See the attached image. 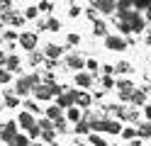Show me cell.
<instances>
[{
  "label": "cell",
  "instance_id": "cell-1",
  "mask_svg": "<svg viewBox=\"0 0 151 146\" xmlns=\"http://www.w3.org/2000/svg\"><path fill=\"white\" fill-rule=\"evenodd\" d=\"M117 19H119V22H127L132 32H144V29H146V22H144V17H141V15L137 12V10H129V12H122V15L117 17Z\"/></svg>",
  "mask_w": 151,
  "mask_h": 146
},
{
  "label": "cell",
  "instance_id": "cell-2",
  "mask_svg": "<svg viewBox=\"0 0 151 146\" xmlns=\"http://www.w3.org/2000/svg\"><path fill=\"white\" fill-rule=\"evenodd\" d=\"M39 83H42L39 73H29V76H22L20 81L15 83V90H17V95H27V93H32Z\"/></svg>",
  "mask_w": 151,
  "mask_h": 146
},
{
  "label": "cell",
  "instance_id": "cell-3",
  "mask_svg": "<svg viewBox=\"0 0 151 146\" xmlns=\"http://www.w3.org/2000/svg\"><path fill=\"white\" fill-rule=\"evenodd\" d=\"M17 134H20L17 132V122H5L3 129H0V139H3V144H12Z\"/></svg>",
  "mask_w": 151,
  "mask_h": 146
},
{
  "label": "cell",
  "instance_id": "cell-4",
  "mask_svg": "<svg viewBox=\"0 0 151 146\" xmlns=\"http://www.w3.org/2000/svg\"><path fill=\"white\" fill-rule=\"evenodd\" d=\"M105 46L110 51H122V49H127V39L119 34H110V37H105Z\"/></svg>",
  "mask_w": 151,
  "mask_h": 146
},
{
  "label": "cell",
  "instance_id": "cell-5",
  "mask_svg": "<svg viewBox=\"0 0 151 146\" xmlns=\"http://www.w3.org/2000/svg\"><path fill=\"white\" fill-rule=\"evenodd\" d=\"M76 95H78V90H63L59 97H56V105L61 107H76Z\"/></svg>",
  "mask_w": 151,
  "mask_h": 146
},
{
  "label": "cell",
  "instance_id": "cell-6",
  "mask_svg": "<svg viewBox=\"0 0 151 146\" xmlns=\"http://www.w3.org/2000/svg\"><path fill=\"white\" fill-rule=\"evenodd\" d=\"M115 88L119 90V100H127V102H129L132 93H134V83H132V81H124V78H122V81H117V83H115Z\"/></svg>",
  "mask_w": 151,
  "mask_h": 146
},
{
  "label": "cell",
  "instance_id": "cell-7",
  "mask_svg": "<svg viewBox=\"0 0 151 146\" xmlns=\"http://www.w3.org/2000/svg\"><path fill=\"white\" fill-rule=\"evenodd\" d=\"M17 42H20V46L24 49V51H34V46H37V34H32V32H22L20 37H17Z\"/></svg>",
  "mask_w": 151,
  "mask_h": 146
},
{
  "label": "cell",
  "instance_id": "cell-8",
  "mask_svg": "<svg viewBox=\"0 0 151 146\" xmlns=\"http://www.w3.org/2000/svg\"><path fill=\"white\" fill-rule=\"evenodd\" d=\"M83 66H86V61H83L81 54H68V56H66V68H71V71H78V73H81Z\"/></svg>",
  "mask_w": 151,
  "mask_h": 146
},
{
  "label": "cell",
  "instance_id": "cell-9",
  "mask_svg": "<svg viewBox=\"0 0 151 146\" xmlns=\"http://www.w3.org/2000/svg\"><path fill=\"white\" fill-rule=\"evenodd\" d=\"M32 93L37 95V100H49V97H54L51 95V83H39Z\"/></svg>",
  "mask_w": 151,
  "mask_h": 146
},
{
  "label": "cell",
  "instance_id": "cell-10",
  "mask_svg": "<svg viewBox=\"0 0 151 146\" xmlns=\"http://www.w3.org/2000/svg\"><path fill=\"white\" fill-rule=\"evenodd\" d=\"M93 10H95V12H102V15H112V12H115V3L100 0V3H93Z\"/></svg>",
  "mask_w": 151,
  "mask_h": 146
},
{
  "label": "cell",
  "instance_id": "cell-11",
  "mask_svg": "<svg viewBox=\"0 0 151 146\" xmlns=\"http://www.w3.org/2000/svg\"><path fill=\"white\" fill-rule=\"evenodd\" d=\"M61 51H63V49H61L59 44H46V46H44V56L49 58V61H56V58L61 56Z\"/></svg>",
  "mask_w": 151,
  "mask_h": 146
},
{
  "label": "cell",
  "instance_id": "cell-12",
  "mask_svg": "<svg viewBox=\"0 0 151 146\" xmlns=\"http://www.w3.org/2000/svg\"><path fill=\"white\" fill-rule=\"evenodd\" d=\"M17 124H20L22 129H32L37 122H34V117H32L29 112H20V117H17Z\"/></svg>",
  "mask_w": 151,
  "mask_h": 146
},
{
  "label": "cell",
  "instance_id": "cell-13",
  "mask_svg": "<svg viewBox=\"0 0 151 146\" xmlns=\"http://www.w3.org/2000/svg\"><path fill=\"white\" fill-rule=\"evenodd\" d=\"M61 117H63V112H61L59 105H49L46 107V119L49 122H56V119H61Z\"/></svg>",
  "mask_w": 151,
  "mask_h": 146
},
{
  "label": "cell",
  "instance_id": "cell-14",
  "mask_svg": "<svg viewBox=\"0 0 151 146\" xmlns=\"http://www.w3.org/2000/svg\"><path fill=\"white\" fill-rule=\"evenodd\" d=\"M93 83V76L86 73V71H81V73H76V85H81V88H90Z\"/></svg>",
  "mask_w": 151,
  "mask_h": 146
},
{
  "label": "cell",
  "instance_id": "cell-15",
  "mask_svg": "<svg viewBox=\"0 0 151 146\" xmlns=\"http://www.w3.org/2000/svg\"><path fill=\"white\" fill-rule=\"evenodd\" d=\"M90 102H93V97L88 93H81L78 90V95H76V107H90Z\"/></svg>",
  "mask_w": 151,
  "mask_h": 146
},
{
  "label": "cell",
  "instance_id": "cell-16",
  "mask_svg": "<svg viewBox=\"0 0 151 146\" xmlns=\"http://www.w3.org/2000/svg\"><path fill=\"white\" fill-rule=\"evenodd\" d=\"M5 71L10 73V71H20V66H22V61H20V56H7V61H5Z\"/></svg>",
  "mask_w": 151,
  "mask_h": 146
},
{
  "label": "cell",
  "instance_id": "cell-17",
  "mask_svg": "<svg viewBox=\"0 0 151 146\" xmlns=\"http://www.w3.org/2000/svg\"><path fill=\"white\" fill-rule=\"evenodd\" d=\"M144 100H146V93H144V90H137V88H134V93H132L129 102H134V105H144Z\"/></svg>",
  "mask_w": 151,
  "mask_h": 146
},
{
  "label": "cell",
  "instance_id": "cell-18",
  "mask_svg": "<svg viewBox=\"0 0 151 146\" xmlns=\"http://www.w3.org/2000/svg\"><path fill=\"white\" fill-rule=\"evenodd\" d=\"M137 134H139V139H149V136H151V124H139L137 127Z\"/></svg>",
  "mask_w": 151,
  "mask_h": 146
},
{
  "label": "cell",
  "instance_id": "cell-19",
  "mask_svg": "<svg viewBox=\"0 0 151 146\" xmlns=\"http://www.w3.org/2000/svg\"><path fill=\"white\" fill-rule=\"evenodd\" d=\"M88 141H90V146H110V144L102 139V136H98V134H90V136H88Z\"/></svg>",
  "mask_w": 151,
  "mask_h": 146
},
{
  "label": "cell",
  "instance_id": "cell-20",
  "mask_svg": "<svg viewBox=\"0 0 151 146\" xmlns=\"http://www.w3.org/2000/svg\"><path fill=\"white\" fill-rule=\"evenodd\" d=\"M17 105H20V97H15V95H10V93H7V95H5V107H10V110H15Z\"/></svg>",
  "mask_w": 151,
  "mask_h": 146
},
{
  "label": "cell",
  "instance_id": "cell-21",
  "mask_svg": "<svg viewBox=\"0 0 151 146\" xmlns=\"http://www.w3.org/2000/svg\"><path fill=\"white\" fill-rule=\"evenodd\" d=\"M66 117H68L71 122L78 124V122H81V110H78V107H68V114H66Z\"/></svg>",
  "mask_w": 151,
  "mask_h": 146
},
{
  "label": "cell",
  "instance_id": "cell-22",
  "mask_svg": "<svg viewBox=\"0 0 151 146\" xmlns=\"http://www.w3.org/2000/svg\"><path fill=\"white\" fill-rule=\"evenodd\" d=\"M44 29H51V32H59V29H61V22H59L56 17H51L49 22H44Z\"/></svg>",
  "mask_w": 151,
  "mask_h": 146
},
{
  "label": "cell",
  "instance_id": "cell-23",
  "mask_svg": "<svg viewBox=\"0 0 151 146\" xmlns=\"http://www.w3.org/2000/svg\"><path fill=\"white\" fill-rule=\"evenodd\" d=\"M115 71L117 73H129L132 71V63L129 61H119V63H115Z\"/></svg>",
  "mask_w": 151,
  "mask_h": 146
},
{
  "label": "cell",
  "instance_id": "cell-24",
  "mask_svg": "<svg viewBox=\"0 0 151 146\" xmlns=\"http://www.w3.org/2000/svg\"><path fill=\"white\" fill-rule=\"evenodd\" d=\"M12 144H15V146H32V144H29V136H24V134H17Z\"/></svg>",
  "mask_w": 151,
  "mask_h": 146
},
{
  "label": "cell",
  "instance_id": "cell-25",
  "mask_svg": "<svg viewBox=\"0 0 151 146\" xmlns=\"http://www.w3.org/2000/svg\"><path fill=\"white\" fill-rule=\"evenodd\" d=\"M122 136H124V139H134V136H137V129H134V127H122Z\"/></svg>",
  "mask_w": 151,
  "mask_h": 146
},
{
  "label": "cell",
  "instance_id": "cell-26",
  "mask_svg": "<svg viewBox=\"0 0 151 146\" xmlns=\"http://www.w3.org/2000/svg\"><path fill=\"white\" fill-rule=\"evenodd\" d=\"M22 105H24V112H29V114H32V112H39V105H37L34 100H27V102H22Z\"/></svg>",
  "mask_w": 151,
  "mask_h": 146
},
{
  "label": "cell",
  "instance_id": "cell-27",
  "mask_svg": "<svg viewBox=\"0 0 151 146\" xmlns=\"http://www.w3.org/2000/svg\"><path fill=\"white\" fill-rule=\"evenodd\" d=\"M39 136H42L44 141H49V144H51V141H54V136H56V129H44Z\"/></svg>",
  "mask_w": 151,
  "mask_h": 146
},
{
  "label": "cell",
  "instance_id": "cell-28",
  "mask_svg": "<svg viewBox=\"0 0 151 146\" xmlns=\"http://www.w3.org/2000/svg\"><path fill=\"white\" fill-rule=\"evenodd\" d=\"M90 132V127H88V122H78V124H76V134H88Z\"/></svg>",
  "mask_w": 151,
  "mask_h": 146
},
{
  "label": "cell",
  "instance_id": "cell-29",
  "mask_svg": "<svg viewBox=\"0 0 151 146\" xmlns=\"http://www.w3.org/2000/svg\"><path fill=\"white\" fill-rule=\"evenodd\" d=\"M93 32H95L98 37H100V34L105 37V34H107V27H105V22H95V27H93Z\"/></svg>",
  "mask_w": 151,
  "mask_h": 146
},
{
  "label": "cell",
  "instance_id": "cell-30",
  "mask_svg": "<svg viewBox=\"0 0 151 146\" xmlns=\"http://www.w3.org/2000/svg\"><path fill=\"white\" fill-rule=\"evenodd\" d=\"M100 85H102V88H105V90H107V88H115V81H112L110 76H102V81H100Z\"/></svg>",
  "mask_w": 151,
  "mask_h": 146
},
{
  "label": "cell",
  "instance_id": "cell-31",
  "mask_svg": "<svg viewBox=\"0 0 151 146\" xmlns=\"http://www.w3.org/2000/svg\"><path fill=\"white\" fill-rule=\"evenodd\" d=\"M37 15H39V10H37V5H29V7L24 10V17H29V19H32V17H37Z\"/></svg>",
  "mask_w": 151,
  "mask_h": 146
},
{
  "label": "cell",
  "instance_id": "cell-32",
  "mask_svg": "<svg viewBox=\"0 0 151 146\" xmlns=\"http://www.w3.org/2000/svg\"><path fill=\"white\" fill-rule=\"evenodd\" d=\"M117 27H119V37H124V34H129V32H132L129 24H127V22H119V19H117Z\"/></svg>",
  "mask_w": 151,
  "mask_h": 146
},
{
  "label": "cell",
  "instance_id": "cell-33",
  "mask_svg": "<svg viewBox=\"0 0 151 146\" xmlns=\"http://www.w3.org/2000/svg\"><path fill=\"white\" fill-rule=\"evenodd\" d=\"M27 134H29V139H37V136L42 134V129H39V124H34L32 129H27Z\"/></svg>",
  "mask_w": 151,
  "mask_h": 146
},
{
  "label": "cell",
  "instance_id": "cell-34",
  "mask_svg": "<svg viewBox=\"0 0 151 146\" xmlns=\"http://www.w3.org/2000/svg\"><path fill=\"white\" fill-rule=\"evenodd\" d=\"M66 42H68L71 46H78V44H81V34H68V39H66Z\"/></svg>",
  "mask_w": 151,
  "mask_h": 146
},
{
  "label": "cell",
  "instance_id": "cell-35",
  "mask_svg": "<svg viewBox=\"0 0 151 146\" xmlns=\"http://www.w3.org/2000/svg\"><path fill=\"white\" fill-rule=\"evenodd\" d=\"M54 129H56V132H66V119H63V117L54 122Z\"/></svg>",
  "mask_w": 151,
  "mask_h": 146
},
{
  "label": "cell",
  "instance_id": "cell-36",
  "mask_svg": "<svg viewBox=\"0 0 151 146\" xmlns=\"http://www.w3.org/2000/svg\"><path fill=\"white\" fill-rule=\"evenodd\" d=\"M5 83H10V73L5 68H0V85H5Z\"/></svg>",
  "mask_w": 151,
  "mask_h": 146
},
{
  "label": "cell",
  "instance_id": "cell-37",
  "mask_svg": "<svg viewBox=\"0 0 151 146\" xmlns=\"http://www.w3.org/2000/svg\"><path fill=\"white\" fill-rule=\"evenodd\" d=\"M86 66H88V71H93V73H95L98 68H100V66H98V61H95V58H90V61H86Z\"/></svg>",
  "mask_w": 151,
  "mask_h": 146
},
{
  "label": "cell",
  "instance_id": "cell-38",
  "mask_svg": "<svg viewBox=\"0 0 151 146\" xmlns=\"http://www.w3.org/2000/svg\"><path fill=\"white\" fill-rule=\"evenodd\" d=\"M37 10H42V12H49V10H54V5H51V3H39V5H37Z\"/></svg>",
  "mask_w": 151,
  "mask_h": 146
},
{
  "label": "cell",
  "instance_id": "cell-39",
  "mask_svg": "<svg viewBox=\"0 0 151 146\" xmlns=\"http://www.w3.org/2000/svg\"><path fill=\"white\" fill-rule=\"evenodd\" d=\"M3 39H5V42H12V39H17V34L12 32V29H7V32L3 34Z\"/></svg>",
  "mask_w": 151,
  "mask_h": 146
},
{
  "label": "cell",
  "instance_id": "cell-40",
  "mask_svg": "<svg viewBox=\"0 0 151 146\" xmlns=\"http://www.w3.org/2000/svg\"><path fill=\"white\" fill-rule=\"evenodd\" d=\"M68 15H71V17H78V15H81V7H78V5H71Z\"/></svg>",
  "mask_w": 151,
  "mask_h": 146
},
{
  "label": "cell",
  "instance_id": "cell-41",
  "mask_svg": "<svg viewBox=\"0 0 151 146\" xmlns=\"http://www.w3.org/2000/svg\"><path fill=\"white\" fill-rule=\"evenodd\" d=\"M29 61H32V63H39V61H42V56L37 54V51H32V56H29Z\"/></svg>",
  "mask_w": 151,
  "mask_h": 146
},
{
  "label": "cell",
  "instance_id": "cell-42",
  "mask_svg": "<svg viewBox=\"0 0 151 146\" xmlns=\"http://www.w3.org/2000/svg\"><path fill=\"white\" fill-rule=\"evenodd\" d=\"M5 61H7V54H5V51H0V68L5 66Z\"/></svg>",
  "mask_w": 151,
  "mask_h": 146
},
{
  "label": "cell",
  "instance_id": "cell-43",
  "mask_svg": "<svg viewBox=\"0 0 151 146\" xmlns=\"http://www.w3.org/2000/svg\"><path fill=\"white\" fill-rule=\"evenodd\" d=\"M144 117H146V119H151V105L144 107Z\"/></svg>",
  "mask_w": 151,
  "mask_h": 146
},
{
  "label": "cell",
  "instance_id": "cell-44",
  "mask_svg": "<svg viewBox=\"0 0 151 146\" xmlns=\"http://www.w3.org/2000/svg\"><path fill=\"white\" fill-rule=\"evenodd\" d=\"M144 22H149V24H151V5L146 7V17H144Z\"/></svg>",
  "mask_w": 151,
  "mask_h": 146
},
{
  "label": "cell",
  "instance_id": "cell-45",
  "mask_svg": "<svg viewBox=\"0 0 151 146\" xmlns=\"http://www.w3.org/2000/svg\"><path fill=\"white\" fill-rule=\"evenodd\" d=\"M127 146H141V139H132V141H129Z\"/></svg>",
  "mask_w": 151,
  "mask_h": 146
},
{
  "label": "cell",
  "instance_id": "cell-46",
  "mask_svg": "<svg viewBox=\"0 0 151 146\" xmlns=\"http://www.w3.org/2000/svg\"><path fill=\"white\" fill-rule=\"evenodd\" d=\"M146 44H151V32H149V34H146Z\"/></svg>",
  "mask_w": 151,
  "mask_h": 146
},
{
  "label": "cell",
  "instance_id": "cell-47",
  "mask_svg": "<svg viewBox=\"0 0 151 146\" xmlns=\"http://www.w3.org/2000/svg\"><path fill=\"white\" fill-rule=\"evenodd\" d=\"M34 146H42V144H34Z\"/></svg>",
  "mask_w": 151,
  "mask_h": 146
},
{
  "label": "cell",
  "instance_id": "cell-48",
  "mask_svg": "<svg viewBox=\"0 0 151 146\" xmlns=\"http://www.w3.org/2000/svg\"><path fill=\"white\" fill-rule=\"evenodd\" d=\"M110 146H117V144H110Z\"/></svg>",
  "mask_w": 151,
  "mask_h": 146
},
{
  "label": "cell",
  "instance_id": "cell-49",
  "mask_svg": "<svg viewBox=\"0 0 151 146\" xmlns=\"http://www.w3.org/2000/svg\"><path fill=\"white\" fill-rule=\"evenodd\" d=\"M7 146H15V144H7Z\"/></svg>",
  "mask_w": 151,
  "mask_h": 146
},
{
  "label": "cell",
  "instance_id": "cell-50",
  "mask_svg": "<svg viewBox=\"0 0 151 146\" xmlns=\"http://www.w3.org/2000/svg\"><path fill=\"white\" fill-rule=\"evenodd\" d=\"M0 42H3V37H0Z\"/></svg>",
  "mask_w": 151,
  "mask_h": 146
},
{
  "label": "cell",
  "instance_id": "cell-51",
  "mask_svg": "<svg viewBox=\"0 0 151 146\" xmlns=\"http://www.w3.org/2000/svg\"><path fill=\"white\" fill-rule=\"evenodd\" d=\"M0 129H3V124H0Z\"/></svg>",
  "mask_w": 151,
  "mask_h": 146
}]
</instances>
